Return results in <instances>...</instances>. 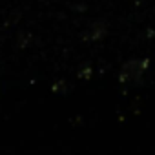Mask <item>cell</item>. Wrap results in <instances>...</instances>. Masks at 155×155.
Listing matches in <instances>:
<instances>
[{
  "label": "cell",
  "instance_id": "cell-1",
  "mask_svg": "<svg viewBox=\"0 0 155 155\" xmlns=\"http://www.w3.org/2000/svg\"><path fill=\"white\" fill-rule=\"evenodd\" d=\"M146 66H148V60H131V62H128L122 68V71H120V81L122 82L137 81L139 77L146 71Z\"/></svg>",
  "mask_w": 155,
  "mask_h": 155
}]
</instances>
